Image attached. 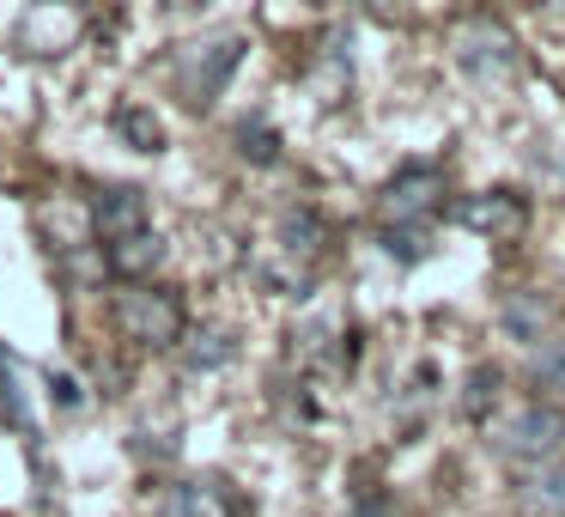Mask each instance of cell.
Listing matches in <instances>:
<instances>
[{
	"label": "cell",
	"instance_id": "4fadbf2b",
	"mask_svg": "<svg viewBox=\"0 0 565 517\" xmlns=\"http://www.w3.org/2000/svg\"><path fill=\"white\" fill-rule=\"evenodd\" d=\"M492 383H499V366H480L475 378H468V395H462V414L468 420H480L492 408Z\"/></svg>",
	"mask_w": 565,
	"mask_h": 517
},
{
	"label": "cell",
	"instance_id": "30bf717a",
	"mask_svg": "<svg viewBox=\"0 0 565 517\" xmlns=\"http://www.w3.org/2000/svg\"><path fill=\"white\" fill-rule=\"evenodd\" d=\"M159 262H164L159 232H135V238H122V244H110V268L122 274V281H147Z\"/></svg>",
	"mask_w": 565,
	"mask_h": 517
},
{
	"label": "cell",
	"instance_id": "7a4b0ae2",
	"mask_svg": "<svg viewBox=\"0 0 565 517\" xmlns=\"http://www.w3.org/2000/svg\"><path fill=\"white\" fill-rule=\"evenodd\" d=\"M116 317H122L128 341H140V347L183 341V305H177V293H159V286H128L116 298Z\"/></svg>",
	"mask_w": 565,
	"mask_h": 517
},
{
	"label": "cell",
	"instance_id": "6da1fadb",
	"mask_svg": "<svg viewBox=\"0 0 565 517\" xmlns=\"http://www.w3.org/2000/svg\"><path fill=\"white\" fill-rule=\"evenodd\" d=\"M244 62V38H207V43H189L177 55V92H183L195 110H207L213 98L225 92V80L237 74Z\"/></svg>",
	"mask_w": 565,
	"mask_h": 517
},
{
	"label": "cell",
	"instance_id": "8fae6325",
	"mask_svg": "<svg viewBox=\"0 0 565 517\" xmlns=\"http://www.w3.org/2000/svg\"><path fill=\"white\" fill-rule=\"evenodd\" d=\"M232 359V335H220V329H195L183 341V366L189 371H213V366H225Z\"/></svg>",
	"mask_w": 565,
	"mask_h": 517
},
{
	"label": "cell",
	"instance_id": "8992f818",
	"mask_svg": "<svg viewBox=\"0 0 565 517\" xmlns=\"http://www.w3.org/2000/svg\"><path fill=\"white\" fill-rule=\"evenodd\" d=\"M456 220L475 238H516L523 232V201H516L511 189H487V196H468L462 208H456Z\"/></svg>",
	"mask_w": 565,
	"mask_h": 517
},
{
	"label": "cell",
	"instance_id": "52a82bcc",
	"mask_svg": "<svg viewBox=\"0 0 565 517\" xmlns=\"http://www.w3.org/2000/svg\"><path fill=\"white\" fill-rule=\"evenodd\" d=\"M92 232L104 244H122V238L147 232V196L140 189H98V201H92Z\"/></svg>",
	"mask_w": 565,
	"mask_h": 517
},
{
	"label": "cell",
	"instance_id": "277c9868",
	"mask_svg": "<svg viewBox=\"0 0 565 517\" xmlns=\"http://www.w3.org/2000/svg\"><path fill=\"white\" fill-rule=\"evenodd\" d=\"M456 62L475 80H504L516 67V38L499 19H468V25H456Z\"/></svg>",
	"mask_w": 565,
	"mask_h": 517
},
{
	"label": "cell",
	"instance_id": "7c38bea8",
	"mask_svg": "<svg viewBox=\"0 0 565 517\" xmlns=\"http://www.w3.org/2000/svg\"><path fill=\"white\" fill-rule=\"evenodd\" d=\"M116 128H122V135H135L140 152H159V147H164V128L152 123L147 110H122V116H116Z\"/></svg>",
	"mask_w": 565,
	"mask_h": 517
},
{
	"label": "cell",
	"instance_id": "2e32d148",
	"mask_svg": "<svg viewBox=\"0 0 565 517\" xmlns=\"http://www.w3.org/2000/svg\"><path fill=\"white\" fill-rule=\"evenodd\" d=\"M359 7H377V13H395V0H359Z\"/></svg>",
	"mask_w": 565,
	"mask_h": 517
},
{
	"label": "cell",
	"instance_id": "5b68a950",
	"mask_svg": "<svg viewBox=\"0 0 565 517\" xmlns=\"http://www.w3.org/2000/svg\"><path fill=\"white\" fill-rule=\"evenodd\" d=\"M438 208H444V177L438 171H402L377 196V220L390 225V232H414V225L431 220Z\"/></svg>",
	"mask_w": 565,
	"mask_h": 517
},
{
	"label": "cell",
	"instance_id": "ba28073f",
	"mask_svg": "<svg viewBox=\"0 0 565 517\" xmlns=\"http://www.w3.org/2000/svg\"><path fill=\"white\" fill-rule=\"evenodd\" d=\"M516 505L529 517H565V463H535V475L516 487Z\"/></svg>",
	"mask_w": 565,
	"mask_h": 517
},
{
	"label": "cell",
	"instance_id": "5bb4252c",
	"mask_svg": "<svg viewBox=\"0 0 565 517\" xmlns=\"http://www.w3.org/2000/svg\"><path fill=\"white\" fill-rule=\"evenodd\" d=\"M535 390H565V341H553L535 359Z\"/></svg>",
	"mask_w": 565,
	"mask_h": 517
},
{
	"label": "cell",
	"instance_id": "9c48e42d",
	"mask_svg": "<svg viewBox=\"0 0 565 517\" xmlns=\"http://www.w3.org/2000/svg\"><path fill=\"white\" fill-rule=\"evenodd\" d=\"M159 517H232V505L213 481H177L159 499Z\"/></svg>",
	"mask_w": 565,
	"mask_h": 517
},
{
	"label": "cell",
	"instance_id": "9a60e30c",
	"mask_svg": "<svg viewBox=\"0 0 565 517\" xmlns=\"http://www.w3.org/2000/svg\"><path fill=\"white\" fill-rule=\"evenodd\" d=\"M244 152H249V159H274V152H280V140H274L262 123H244Z\"/></svg>",
	"mask_w": 565,
	"mask_h": 517
},
{
	"label": "cell",
	"instance_id": "3957f363",
	"mask_svg": "<svg viewBox=\"0 0 565 517\" xmlns=\"http://www.w3.org/2000/svg\"><path fill=\"white\" fill-rule=\"evenodd\" d=\"M559 444H565V408H553V402H523L499 432V451L511 463H553Z\"/></svg>",
	"mask_w": 565,
	"mask_h": 517
}]
</instances>
